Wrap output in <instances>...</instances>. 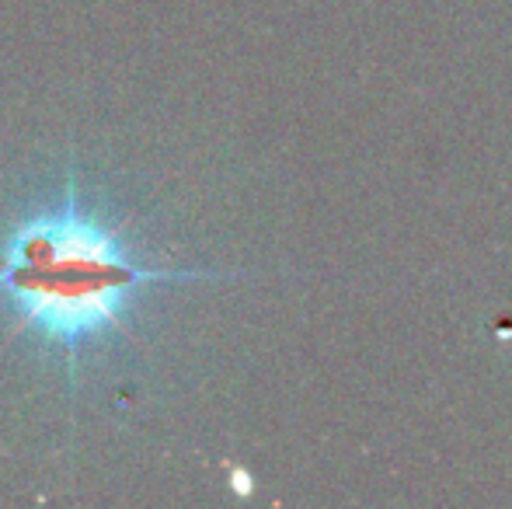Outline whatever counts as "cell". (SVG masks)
Listing matches in <instances>:
<instances>
[{
  "mask_svg": "<svg viewBox=\"0 0 512 509\" xmlns=\"http://www.w3.org/2000/svg\"><path fill=\"white\" fill-rule=\"evenodd\" d=\"M220 276L150 262L126 231L84 203L74 182L60 203L32 210L0 241V297L11 307V332L53 349L74 381L95 349L133 332L129 314L150 290Z\"/></svg>",
  "mask_w": 512,
  "mask_h": 509,
  "instance_id": "obj_1",
  "label": "cell"
}]
</instances>
